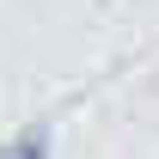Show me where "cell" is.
<instances>
[{"mask_svg": "<svg viewBox=\"0 0 159 159\" xmlns=\"http://www.w3.org/2000/svg\"><path fill=\"white\" fill-rule=\"evenodd\" d=\"M12 159H49V141H43V135H25V141H12Z\"/></svg>", "mask_w": 159, "mask_h": 159, "instance_id": "1", "label": "cell"}]
</instances>
